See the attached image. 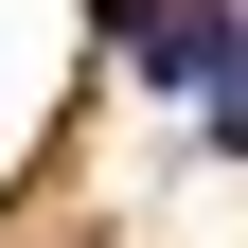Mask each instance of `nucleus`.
<instances>
[{
    "instance_id": "f257e3e1",
    "label": "nucleus",
    "mask_w": 248,
    "mask_h": 248,
    "mask_svg": "<svg viewBox=\"0 0 248 248\" xmlns=\"http://www.w3.org/2000/svg\"><path fill=\"white\" fill-rule=\"evenodd\" d=\"M124 71L142 89H231L248 71V18L231 0H142V18H124Z\"/></svg>"
}]
</instances>
